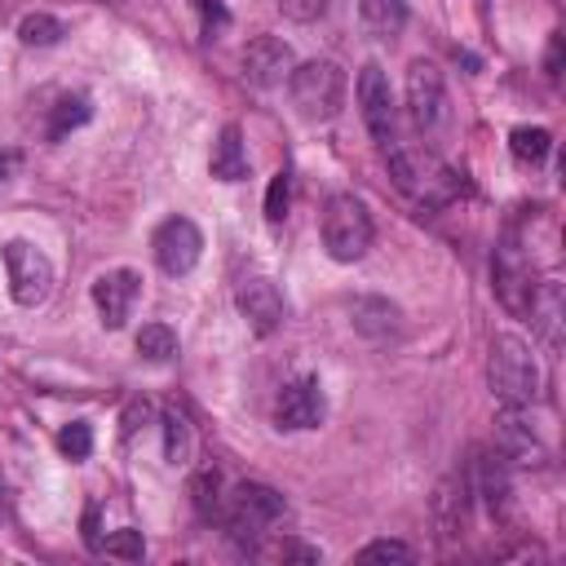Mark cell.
Wrapping results in <instances>:
<instances>
[{
  "instance_id": "obj_12",
  "label": "cell",
  "mask_w": 566,
  "mask_h": 566,
  "mask_svg": "<svg viewBox=\"0 0 566 566\" xmlns=\"http://www.w3.org/2000/svg\"><path fill=\"white\" fill-rule=\"evenodd\" d=\"M138 292H142V279H138V270H106V275H97L93 279V305H97V314H102V327H125V319H129V310H134V301H138Z\"/></svg>"
},
{
  "instance_id": "obj_8",
  "label": "cell",
  "mask_w": 566,
  "mask_h": 566,
  "mask_svg": "<svg viewBox=\"0 0 566 566\" xmlns=\"http://www.w3.org/2000/svg\"><path fill=\"white\" fill-rule=\"evenodd\" d=\"M151 249H155L160 270L177 279V275H190V270L199 266L204 235H199V226H195L190 217H169V221H160V231H155Z\"/></svg>"
},
{
  "instance_id": "obj_13",
  "label": "cell",
  "mask_w": 566,
  "mask_h": 566,
  "mask_svg": "<svg viewBox=\"0 0 566 566\" xmlns=\"http://www.w3.org/2000/svg\"><path fill=\"white\" fill-rule=\"evenodd\" d=\"M235 301H240V314L249 319V327H253L257 336L279 332V323H284V292H279L266 275L244 279L240 292H235Z\"/></svg>"
},
{
  "instance_id": "obj_36",
  "label": "cell",
  "mask_w": 566,
  "mask_h": 566,
  "mask_svg": "<svg viewBox=\"0 0 566 566\" xmlns=\"http://www.w3.org/2000/svg\"><path fill=\"white\" fill-rule=\"evenodd\" d=\"M84 544L89 548H102V535H97V509L84 513Z\"/></svg>"
},
{
  "instance_id": "obj_22",
  "label": "cell",
  "mask_w": 566,
  "mask_h": 566,
  "mask_svg": "<svg viewBox=\"0 0 566 566\" xmlns=\"http://www.w3.org/2000/svg\"><path fill=\"white\" fill-rule=\"evenodd\" d=\"M190 457H195V434H190L186 416L164 412V461L177 470V465H190Z\"/></svg>"
},
{
  "instance_id": "obj_4",
  "label": "cell",
  "mask_w": 566,
  "mask_h": 566,
  "mask_svg": "<svg viewBox=\"0 0 566 566\" xmlns=\"http://www.w3.org/2000/svg\"><path fill=\"white\" fill-rule=\"evenodd\" d=\"M288 89H292V106L301 111V116L314 120V125H323L346 102V71L336 67V62H327V58H314L305 67H292Z\"/></svg>"
},
{
  "instance_id": "obj_14",
  "label": "cell",
  "mask_w": 566,
  "mask_h": 566,
  "mask_svg": "<svg viewBox=\"0 0 566 566\" xmlns=\"http://www.w3.org/2000/svg\"><path fill=\"white\" fill-rule=\"evenodd\" d=\"M292 49L279 41V36H257L249 49H244V76H249V84H257V89H275V84H284L288 76H292Z\"/></svg>"
},
{
  "instance_id": "obj_18",
  "label": "cell",
  "mask_w": 566,
  "mask_h": 566,
  "mask_svg": "<svg viewBox=\"0 0 566 566\" xmlns=\"http://www.w3.org/2000/svg\"><path fill=\"white\" fill-rule=\"evenodd\" d=\"M208 173L217 182H244L249 177V151H244V134L240 125H226L212 142V155H208Z\"/></svg>"
},
{
  "instance_id": "obj_19",
  "label": "cell",
  "mask_w": 566,
  "mask_h": 566,
  "mask_svg": "<svg viewBox=\"0 0 566 566\" xmlns=\"http://www.w3.org/2000/svg\"><path fill=\"white\" fill-rule=\"evenodd\" d=\"M363 32L377 41H394L407 27V0H359Z\"/></svg>"
},
{
  "instance_id": "obj_20",
  "label": "cell",
  "mask_w": 566,
  "mask_h": 566,
  "mask_svg": "<svg viewBox=\"0 0 566 566\" xmlns=\"http://www.w3.org/2000/svg\"><path fill=\"white\" fill-rule=\"evenodd\" d=\"M355 327L363 336H372V342H385V336L398 332V310L381 297H359L355 301Z\"/></svg>"
},
{
  "instance_id": "obj_21",
  "label": "cell",
  "mask_w": 566,
  "mask_h": 566,
  "mask_svg": "<svg viewBox=\"0 0 566 566\" xmlns=\"http://www.w3.org/2000/svg\"><path fill=\"white\" fill-rule=\"evenodd\" d=\"M465 492H470V483H465V478H447V483L438 487L434 509H438V527H442V535H457V531H461V522H465Z\"/></svg>"
},
{
  "instance_id": "obj_35",
  "label": "cell",
  "mask_w": 566,
  "mask_h": 566,
  "mask_svg": "<svg viewBox=\"0 0 566 566\" xmlns=\"http://www.w3.org/2000/svg\"><path fill=\"white\" fill-rule=\"evenodd\" d=\"M199 10H204V23H208V27H212V23H217V27L226 23V10H221V0H199Z\"/></svg>"
},
{
  "instance_id": "obj_26",
  "label": "cell",
  "mask_w": 566,
  "mask_h": 566,
  "mask_svg": "<svg viewBox=\"0 0 566 566\" xmlns=\"http://www.w3.org/2000/svg\"><path fill=\"white\" fill-rule=\"evenodd\" d=\"M89 116H93L89 97H62V102H58V111H54V120H49V138H54V142H58V138H67V134H71V129H80Z\"/></svg>"
},
{
  "instance_id": "obj_17",
  "label": "cell",
  "mask_w": 566,
  "mask_h": 566,
  "mask_svg": "<svg viewBox=\"0 0 566 566\" xmlns=\"http://www.w3.org/2000/svg\"><path fill=\"white\" fill-rule=\"evenodd\" d=\"M474 487L483 492V500H487V509H492L496 518H505V513H509V496H513V465L500 457L496 447H492V451H483V457H478Z\"/></svg>"
},
{
  "instance_id": "obj_10",
  "label": "cell",
  "mask_w": 566,
  "mask_h": 566,
  "mask_svg": "<svg viewBox=\"0 0 566 566\" xmlns=\"http://www.w3.org/2000/svg\"><path fill=\"white\" fill-rule=\"evenodd\" d=\"M359 111H363L368 134L381 147H390L394 142V93H390V76L377 62H368L359 71Z\"/></svg>"
},
{
  "instance_id": "obj_37",
  "label": "cell",
  "mask_w": 566,
  "mask_h": 566,
  "mask_svg": "<svg viewBox=\"0 0 566 566\" xmlns=\"http://www.w3.org/2000/svg\"><path fill=\"white\" fill-rule=\"evenodd\" d=\"M557 67H562V36H553V45H548V76L557 80Z\"/></svg>"
},
{
  "instance_id": "obj_3",
  "label": "cell",
  "mask_w": 566,
  "mask_h": 566,
  "mask_svg": "<svg viewBox=\"0 0 566 566\" xmlns=\"http://www.w3.org/2000/svg\"><path fill=\"white\" fill-rule=\"evenodd\" d=\"M323 249L332 262H359L372 249V212L359 195H332L323 208Z\"/></svg>"
},
{
  "instance_id": "obj_7",
  "label": "cell",
  "mask_w": 566,
  "mask_h": 566,
  "mask_svg": "<svg viewBox=\"0 0 566 566\" xmlns=\"http://www.w3.org/2000/svg\"><path fill=\"white\" fill-rule=\"evenodd\" d=\"M284 513H288V500H284L275 487H266V483H244V487L235 492V500H231V535L253 544V540H257L262 531H270Z\"/></svg>"
},
{
  "instance_id": "obj_16",
  "label": "cell",
  "mask_w": 566,
  "mask_h": 566,
  "mask_svg": "<svg viewBox=\"0 0 566 566\" xmlns=\"http://www.w3.org/2000/svg\"><path fill=\"white\" fill-rule=\"evenodd\" d=\"M562 314H566V292L557 279H540L531 288V301H527V319L535 323V332L544 336L548 346H562Z\"/></svg>"
},
{
  "instance_id": "obj_9",
  "label": "cell",
  "mask_w": 566,
  "mask_h": 566,
  "mask_svg": "<svg viewBox=\"0 0 566 566\" xmlns=\"http://www.w3.org/2000/svg\"><path fill=\"white\" fill-rule=\"evenodd\" d=\"M492 447L500 451V457H505L513 470H540V465L548 461L544 442H540L535 429L522 420V407H505V412L496 416V438H492Z\"/></svg>"
},
{
  "instance_id": "obj_31",
  "label": "cell",
  "mask_w": 566,
  "mask_h": 566,
  "mask_svg": "<svg viewBox=\"0 0 566 566\" xmlns=\"http://www.w3.org/2000/svg\"><path fill=\"white\" fill-rule=\"evenodd\" d=\"M416 553L403 540H372L359 548V562H412Z\"/></svg>"
},
{
  "instance_id": "obj_1",
  "label": "cell",
  "mask_w": 566,
  "mask_h": 566,
  "mask_svg": "<svg viewBox=\"0 0 566 566\" xmlns=\"http://www.w3.org/2000/svg\"><path fill=\"white\" fill-rule=\"evenodd\" d=\"M385 160H390L394 186H398L403 195H412L416 204H425V208H442V204H451V199L465 190L461 173L447 169V164H442L434 151H425V147H385Z\"/></svg>"
},
{
  "instance_id": "obj_29",
  "label": "cell",
  "mask_w": 566,
  "mask_h": 566,
  "mask_svg": "<svg viewBox=\"0 0 566 566\" xmlns=\"http://www.w3.org/2000/svg\"><path fill=\"white\" fill-rule=\"evenodd\" d=\"M217 492H221V478H217V470H199V474L190 478V496H195V509H199V518H217V509H221Z\"/></svg>"
},
{
  "instance_id": "obj_38",
  "label": "cell",
  "mask_w": 566,
  "mask_h": 566,
  "mask_svg": "<svg viewBox=\"0 0 566 566\" xmlns=\"http://www.w3.org/2000/svg\"><path fill=\"white\" fill-rule=\"evenodd\" d=\"M10 173H14V155H10V151H0V186L10 182Z\"/></svg>"
},
{
  "instance_id": "obj_23",
  "label": "cell",
  "mask_w": 566,
  "mask_h": 566,
  "mask_svg": "<svg viewBox=\"0 0 566 566\" xmlns=\"http://www.w3.org/2000/svg\"><path fill=\"white\" fill-rule=\"evenodd\" d=\"M509 151H513L518 164H540V160L553 151V138H548V129H540V125H522V129L509 134Z\"/></svg>"
},
{
  "instance_id": "obj_5",
  "label": "cell",
  "mask_w": 566,
  "mask_h": 566,
  "mask_svg": "<svg viewBox=\"0 0 566 566\" xmlns=\"http://www.w3.org/2000/svg\"><path fill=\"white\" fill-rule=\"evenodd\" d=\"M5 257V275H10V297L19 305H41L49 292H54V262L32 244V240H10L0 249Z\"/></svg>"
},
{
  "instance_id": "obj_15",
  "label": "cell",
  "mask_w": 566,
  "mask_h": 566,
  "mask_svg": "<svg viewBox=\"0 0 566 566\" xmlns=\"http://www.w3.org/2000/svg\"><path fill=\"white\" fill-rule=\"evenodd\" d=\"M275 420H279V429H319V420H323V390H319V381L305 377V381L284 385V394L275 403Z\"/></svg>"
},
{
  "instance_id": "obj_25",
  "label": "cell",
  "mask_w": 566,
  "mask_h": 566,
  "mask_svg": "<svg viewBox=\"0 0 566 566\" xmlns=\"http://www.w3.org/2000/svg\"><path fill=\"white\" fill-rule=\"evenodd\" d=\"M62 36H67V27H62L54 14H27V19L19 23V41H23V45H36V49L58 45Z\"/></svg>"
},
{
  "instance_id": "obj_34",
  "label": "cell",
  "mask_w": 566,
  "mask_h": 566,
  "mask_svg": "<svg viewBox=\"0 0 566 566\" xmlns=\"http://www.w3.org/2000/svg\"><path fill=\"white\" fill-rule=\"evenodd\" d=\"M147 416H151V403H147V398H142V403H134V407L125 412V438H129V434H134V429H138Z\"/></svg>"
},
{
  "instance_id": "obj_11",
  "label": "cell",
  "mask_w": 566,
  "mask_h": 566,
  "mask_svg": "<svg viewBox=\"0 0 566 566\" xmlns=\"http://www.w3.org/2000/svg\"><path fill=\"white\" fill-rule=\"evenodd\" d=\"M447 111V84L434 62H412L407 67V116L416 129H434Z\"/></svg>"
},
{
  "instance_id": "obj_6",
  "label": "cell",
  "mask_w": 566,
  "mask_h": 566,
  "mask_svg": "<svg viewBox=\"0 0 566 566\" xmlns=\"http://www.w3.org/2000/svg\"><path fill=\"white\" fill-rule=\"evenodd\" d=\"M492 279H496V297L505 301V310L527 314V301H531V288H535V262L527 257V249H522V240L513 231L496 249Z\"/></svg>"
},
{
  "instance_id": "obj_27",
  "label": "cell",
  "mask_w": 566,
  "mask_h": 566,
  "mask_svg": "<svg viewBox=\"0 0 566 566\" xmlns=\"http://www.w3.org/2000/svg\"><path fill=\"white\" fill-rule=\"evenodd\" d=\"M102 553H106V557H120V562H142V557H147V540H142V531L120 527V531H111V535L102 540Z\"/></svg>"
},
{
  "instance_id": "obj_28",
  "label": "cell",
  "mask_w": 566,
  "mask_h": 566,
  "mask_svg": "<svg viewBox=\"0 0 566 566\" xmlns=\"http://www.w3.org/2000/svg\"><path fill=\"white\" fill-rule=\"evenodd\" d=\"M58 451L67 461H89V451H93V429L89 420H71L58 429Z\"/></svg>"
},
{
  "instance_id": "obj_2",
  "label": "cell",
  "mask_w": 566,
  "mask_h": 566,
  "mask_svg": "<svg viewBox=\"0 0 566 566\" xmlns=\"http://www.w3.org/2000/svg\"><path fill=\"white\" fill-rule=\"evenodd\" d=\"M487 381H492V394L505 407H531L540 398V368H535V355H531V346L522 342V336L500 332L492 342Z\"/></svg>"
},
{
  "instance_id": "obj_24",
  "label": "cell",
  "mask_w": 566,
  "mask_h": 566,
  "mask_svg": "<svg viewBox=\"0 0 566 566\" xmlns=\"http://www.w3.org/2000/svg\"><path fill=\"white\" fill-rule=\"evenodd\" d=\"M138 355H142L147 363H169V359L177 355V332L164 327V323H147V327L138 332Z\"/></svg>"
},
{
  "instance_id": "obj_30",
  "label": "cell",
  "mask_w": 566,
  "mask_h": 566,
  "mask_svg": "<svg viewBox=\"0 0 566 566\" xmlns=\"http://www.w3.org/2000/svg\"><path fill=\"white\" fill-rule=\"evenodd\" d=\"M288 199H292V177H288V169H279L270 177V190H266V221L279 226L288 217Z\"/></svg>"
},
{
  "instance_id": "obj_32",
  "label": "cell",
  "mask_w": 566,
  "mask_h": 566,
  "mask_svg": "<svg viewBox=\"0 0 566 566\" xmlns=\"http://www.w3.org/2000/svg\"><path fill=\"white\" fill-rule=\"evenodd\" d=\"M279 10H284V19H292V23H314V19H323L327 0H279Z\"/></svg>"
},
{
  "instance_id": "obj_33",
  "label": "cell",
  "mask_w": 566,
  "mask_h": 566,
  "mask_svg": "<svg viewBox=\"0 0 566 566\" xmlns=\"http://www.w3.org/2000/svg\"><path fill=\"white\" fill-rule=\"evenodd\" d=\"M279 557H297V562H319V548H310V544H297V540H284Z\"/></svg>"
}]
</instances>
